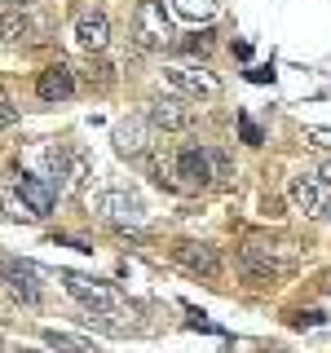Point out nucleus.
<instances>
[{"mask_svg": "<svg viewBox=\"0 0 331 353\" xmlns=\"http://www.w3.org/2000/svg\"><path fill=\"white\" fill-rule=\"evenodd\" d=\"M318 181H323V185H327V190H331V163H327V168H323V172H318Z\"/></svg>", "mask_w": 331, "mask_h": 353, "instance_id": "bb28decb", "label": "nucleus"}, {"mask_svg": "<svg viewBox=\"0 0 331 353\" xmlns=\"http://www.w3.org/2000/svg\"><path fill=\"white\" fill-rule=\"evenodd\" d=\"M301 270V248L296 243H270V239H248L239 248V274L248 279L252 287H274L283 279H292V274Z\"/></svg>", "mask_w": 331, "mask_h": 353, "instance_id": "f257e3e1", "label": "nucleus"}, {"mask_svg": "<svg viewBox=\"0 0 331 353\" xmlns=\"http://www.w3.org/2000/svg\"><path fill=\"white\" fill-rule=\"evenodd\" d=\"M14 119H18V106L9 102L5 93H0V128H9V124H14Z\"/></svg>", "mask_w": 331, "mask_h": 353, "instance_id": "4be33fe9", "label": "nucleus"}, {"mask_svg": "<svg viewBox=\"0 0 331 353\" xmlns=\"http://www.w3.org/2000/svg\"><path fill=\"white\" fill-rule=\"evenodd\" d=\"M181 49L194 53V58H208V53H212V31H194V36H185Z\"/></svg>", "mask_w": 331, "mask_h": 353, "instance_id": "a211bd4d", "label": "nucleus"}, {"mask_svg": "<svg viewBox=\"0 0 331 353\" xmlns=\"http://www.w3.org/2000/svg\"><path fill=\"white\" fill-rule=\"evenodd\" d=\"M239 132H243V141H248V146H261V128L252 124L248 115H239Z\"/></svg>", "mask_w": 331, "mask_h": 353, "instance_id": "412c9836", "label": "nucleus"}, {"mask_svg": "<svg viewBox=\"0 0 331 353\" xmlns=\"http://www.w3.org/2000/svg\"><path fill=\"white\" fill-rule=\"evenodd\" d=\"M150 141H154V128H150L146 115H128L115 124V150L119 154H141Z\"/></svg>", "mask_w": 331, "mask_h": 353, "instance_id": "4468645a", "label": "nucleus"}, {"mask_svg": "<svg viewBox=\"0 0 331 353\" xmlns=\"http://www.w3.org/2000/svg\"><path fill=\"white\" fill-rule=\"evenodd\" d=\"M190 331H212V336H221V327L208 323V314H190Z\"/></svg>", "mask_w": 331, "mask_h": 353, "instance_id": "393cba45", "label": "nucleus"}, {"mask_svg": "<svg viewBox=\"0 0 331 353\" xmlns=\"http://www.w3.org/2000/svg\"><path fill=\"white\" fill-rule=\"evenodd\" d=\"M75 44H80L84 53H102L110 44V18L102 9H84V14L75 18Z\"/></svg>", "mask_w": 331, "mask_h": 353, "instance_id": "f8f14e48", "label": "nucleus"}, {"mask_svg": "<svg viewBox=\"0 0 331 353\" xmlns=\"http://www.w3.org/2000/svg\"><path fill=\"white\" fill-rule=\"evenodd\" d=\"M44 349H53V353H102L88 336H75V331H58V327L44 331Z\"/></svg>", "mask_w": 331, "mask_h": 353, "instance_id": "dca6fc26", "label": "nucleus"}, {"mask_svg": "<svg viewBox=\"0 0 331 353\" xmlns=\"http://www.w3.org/2000/svg\"><path fill=\"white\" fill-rule=\"evenodd\" d=\"M323 318H327L323 309H309V314H296L292 323H296V327H323Z\"/></svg>", "mask_w": 331, "mask_h": 353, "instance_id": "5701e85b", "label": "nucleus"}, {"mask_svg": "<svg viewBox=\"0 0 331 353\" xmlns=\"http://www.w3.org/2000/svg\"><path fill=\"white\" fill-rule=\"evenodd\" d=\"M168 84L181 97H190V102H212V97L221 93V80H217L212 71H203V66H194V62L168 66Z\"/></svg>", "mask_w": 331, "mask_h": 353, "instance_id": "6e6552de", "label": "nucleus"}, {"mask_svg": "<svg viewBox=\"0 0 331 353\" xmlns=\"http://www.w3.org/2000/svg\"><path fill=\"white\" fill-rule=\"evenodd\" d=\"M248 80H252V84H274V66H252Z\"/></svg>", "mask_w": 331, "mask_h": 353, "instance_id": "b1692460", "label": "nucleus"}, {"mask_svg": "<svg viewBox=\"0 0 331 353\" xmlns=\"http://www.w3.org/2000/svg\"><path fill=\"white\" fill-rule=\"evenodd\" d=\"M36 31H40V22L27 18L22 9H0V44H27V40H36Z\"/></svg>", "mask_w": 331, "mask_h": 353, "instance_id": "2eb2a0df", "label": "nucleus"}, {"mask_svg": "<svg viewBox=\"0 0 331 353\" xmlns=\"http://www.w3.org/2000/svg\"><path fill=\"white\" fill-rule=\"evenodd\" d=\"M75 71L66 62H53V66H44V71L36 75V93L44 97V102H66V97H75Z\"/></svg>", "mask_w": 331, "mask_h": 353, "instance_id": "ddd939ff", "label": "nucleus"}, {"mask_svg": "<svg viewBox=\"0 0 331 353\" xmlns=\"http://www.w3.org/2000/svg\"><path fill=\"white\" fill-rule=\"evenodd\" d=\"M172 9H177L181 18H194V22L203 18V22H208V18L217 14V0H172Z\"/></svg>", "mask_w": 331, "mask_h": 353, "instance_id": "f3484780", "label": "nucleus"}, {"mask_svg": "<svg viewBox=\"0 0 331 353\" xmlns=\"http://www.w3.org/2000/svg\"><path fill=\"white\" fill-rule=\"evenodd\" d=\"M132 40H137V49H146V53H163V49L177 44L172 18L163 14L159 0H141V5L132 9Z\"/></svg>", "mask_w": 331, "mask_h": 353, "instance_id": "f03ea898", "label": "nucleus"}, {"mask_svg": "<svg viewBox=\"0 0 331 353\" xmlns=\"http://www.w3.org/2000/svg\"><path fill=\"white\" fill-rule=\"evenodd\" d=\"M208 159H212V176H221V181H225V176H234V163H230L225 150H208Z\"/></svg>", "mask_w": 331, "mask_h": 353, "instance_id": "6ab92c4d", "label": "nucleus"}, {"mask_svg": "<svg viewBox=\"0 0 331 353\" xmlns=\"http://www.w3.org/2000/svg\"><path fill=\"white\" fill-rule=\"evenodd\" d=\"M305 141L314 150H331V128H305Z\"/></svg>", "mask_w": 331, "mask_h": 353, "instance_id": "aec40b11", "label": "nucleus"}, {"mask_svg": "<svg viewBox=\"0 0 331 353\" xmlns=\"http://www.w3.org/2000/svg\"><path fill=\"white\" fill-rule=\"evenodd\" d=\"M93 216L106 221V225H119V230H141L146 203L128 190H97L93 194Z\"/></svg>", "mask_w": 331, "mask_h": 353, "instance_id": "7ed1b4c3", "label": "nucleus"}, {"mask_svg": "<svg viewBox=\"0 0 331 353\" xmlns=\"http://www.w3.org/2000/svg\"><path fill=\"white\" fill-rule=\"evenodd\" d=\"M141 115L150 119L154 132H185V128H194L199 106L190 102V97H154V102H146Z\"/></svg>", "mask_w": 331, "mask_h": 353, "instance_id": "423d86ee", "label": "nucleus"}, {"mask_svg": "<svg viewBox=\"0 0 331 353\" xmlns=\"http://www.w3.org/2000/svg\"><path fill=\"white\" fill-rule=\"evenodd\" d=\"M18 353H44V349H18Z\"/></svg>", "mask_w": 331, "mask_h": 353, "instance_id": "cd10ccee", "label": "nucleus"}, {"mask_svg": "<svg viewBox=\"0 0 331 353\" xmlns=\"http://www.w3.org/2000/svg\"><path fill=\"white\" fill-rule=\"evenodd\" d=\"M40 279L44 274L36 270L31 261H18V256H0V283L9 287V296H18L22 305H40Z\"/></svg>", "mask_w": 331, "mask_h": 353, "instance_id": "0eeeda50", "label": "nucleus"}, {"mask_svg": "<svg viewBox=\"0 0 331 353\" xmlns=\"http://www.w3.org/2000/svg\"><path fill=\"white\" fill-rule=\"evenodd\" d=\"M172 261L181 265V270L199 274V279H221V252L212 243H199V239H181L172 248Z\"/></svg>", "mask_w": 331, "mask_h": 353, "instance_id": "1a4fd4ad", "label": "nucleus"}, {"mask_svg": "<svg viewBox=\"0 0 331 353\" xmlns=\"http://www.w3.org/2000/svg\"><path fill=\"white\" fill-rule=\"evenodd\" d=\"M36 0H0V9H31Z\"/></svg>", "mask_w": 331, "mask_h": 353, "instance_id": "a878e982", "label": "nucleus"}, {"mask_svg": "<svg viewBox=\"0 0 331 353\" xmlns=\"http://www.w3.org/2000/svg\"><path fill=\"white\" fill-rule=\"evenodd\" d=\"M172 181H177V194L208 190V185L217 181L208 150H199V146H181V150H172Z\"/></svg>", "mask_w": 331, "mask_h": 353, "instance_id": "20e7f679", "label": "nucleus"}, {"mask_svg": "<svg viewBox=\"0 0 331 353\" xmlns=\"http://www.w3.org/2000/svg\"><path fill=\"white\" fill-rule=\"evenodd\" d=\"M58 279L66 287V296H71V301H80L88 314H110V309H119L115 287L102 283V279H88V274H75V270H62Z\"/></svg>", "mask_w": 331, "mask_h": 353, "instance_id": "39448f33", "label": "nucleus"}, {"mask_svg": "<svg viewBox=\"0 0 331 353\" xmlns=\"http://www.w3.org/2000/svg\"><path fill=\"white\" fill-rule=\"evenodd\" d=\"M18 199H22V212H27V216H49L53 203H58V190H53L44 176L22 172L18 176Z\"/></svg>", "mask_w": 331, "mask_h": 353, "instance_id": "9b49d317", "label": "nucleus"}, {"mask_svg": "<svg viewBox=\"0 0 331 353\" xmlns=\"http://www.w3.org/2000/svg\"><path fill=\"white\" fill-rule=\"evenodd\" d=\"M287 199H292V208L305 212V216H323L327 212V185L318 181V176H309V172L287 181Z\"/></svg>", "mask_w": 331, "mask_h": 353, "instance_id": "9d476101", "label": "nucleus"}]
</instances>
